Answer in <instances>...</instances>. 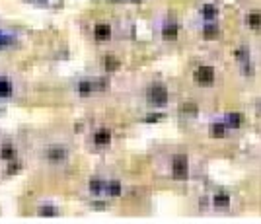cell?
Listing matches in <instances>:
<instances>
[{"label":"cell","instance_id":"cb8c5ba5","mask_svg":"<svg viewBox=\"0 0 261 224\" xmlns=\"http://www.w3.org/2000/svg\"><path fill=\"white\" fill-rule=\"evenodd\" d=\"M183 111H185V113H193V115H195V113H197V105H195V103H187V105H183Z\"/></svg>","mask_w":261,"mask_h":224},{"label":"cell","instance_id":"30bf717a","mask_svg":"<svg viewBox=\"0 0 261 224\" xmlns=\"http://www.w3.org/2000/svg\"><path fill=\"white\" fill-rule=\"evenodd\" d=\"M242 22L250 32H261V10H248Z\"/></svg>","mask_w":261,"mask_h":224},{"label":"cell","instance_id":"d6986e66","mask_svg":"<svg viewBox=\"0 0 261 224\" xmlns=\"http://www.w3.org/2000/svg\"><path fill=\"white\" fill-rule=\"evenodd\" d=\"M119 66H121L119 59H117V57H113V55H107V57L103 59V68H105L107 72H113V70H117Z\"/></svg>","mask_w":261,"mask_h":224},{"label":"cell","instance_id":"9a60e30c","mask_svg":"<svg viewBox=\"0 0 261 224\" xmlns=\"http://www.w3.org/2000/svg\"><path fill=\"white\" fill-rule=\"evenodd\" d=\"M105 187H107V179H103V178H92L88 181V191L92 193L94 197L105 195Z\"/></svg>","mask_w":261,"mask_h":224},{"label":"cell","instance_id":"603a6c76","mask_svg":"<svg viewBox=\"0 0 261 224\" xmlns=\"http://www.w3.org/2000/svg\"><path fill=\"white\" fill-rule=\"evenodd\" d=\"M160 119H164L162 113H154V115H148L144 121H146V123H154V121H160Z\"/></svg>","mask_w":261,"mask_h":224},{"label":"cell","instance_id":"8992f818","mask_svg":"<svg viewBox=\"0 0 261 224\" xmlns=\"http://www.w3.org/2000/svg\"><path fill=\"white\" fill-rule=\"evenodd\" d=\"M234 59H236V64L240 66V70L250 76L254 72V63H252V51L248 49V45H238L234 49Z\"/></svg>","mask_w":261,"mask_h":224},{"label":"cell","instance_id":"5bb4252c","mask_svg":"<svg viewBox=\"0 0 261 224\" xmlns=\"http://www.w3.org/2000/svg\"><path fill=\"white\" fill-rule=\"evenodd\" d=\"M111 35H113V28L109 24L101 22V24L94 26V37H96V41H109Z\"/></svg>","mask_w":261,"mask_h":224},{"label":"cell","instance_id":"44dd1931","mask_svg":"<svg viewBox=\"0 0 261 224\" xmlns=\"http://www.w3.org/2000/svg\"><path fill=\"white\" fill-rule=\"evenodd\" d=\"M39 215H41V217H57V215H59V209L53 207V205H43V207L39 209Z\"/></svg>","mask_w":261,"mask_h":224},{"label":"cell","instance_id":"ac0fdd59","mask_svg":"<svg viewBox=\"0 0 261 224\" xmlns=\"http://www.w3.org/2000/svg\"><path fill=\"white\" fill-rule=\"evenodd\" d=\"M14 94V86L8 78H2L0 76V97H10Z\"/></svg>","mask_w":261,"mask_h":224},{"label":"cell","instance_id":"2e32d148","mask_svg":"<svg viewBox=\"0 0 261 224\" xmlns=\"http://www.w3.org/2000/svg\"><path fill=\"white\" fill-rule=\"evenodd\" d=\"M226 123H228L230 127L234 129H240V127H244V123H246V117L242 115V113H238V111H228V113H224V115H220Z\"/></svg>","mask_w":261,"mask_h":224},{"label":"cell","instance_id":"5b68a950","mask_svg":"<svg viewBox=\"0 0 261 224\" xmlns=\"http://www.w3.org/2000/svg\"><path fill=\"white\" fill-rule=\"evenodd\" d=\"M193 80L199 86H213L217 82V70L213 64H199L193 70Z\"/></svg>","mask_w":261,"mask_h":224},{"label":"cell","instance_id":"d4e9b609","mask_svg":"<svg viewBox=\"0 0 261 224\" xmlns=\"http://www.w3.org/2000/svg\"><path fill=\"white\" fill-rule=\"evenodd\" d=\"M132 2H140V0H132Z\"/></svg>","mask_w":261,"mask_h":224},{"label":"cell","instance_id":"52a82bcc","mask_svg":"<svg viewBox=\"0 0 261 224\" xmlns=\"http://www.w3.org/2000/svg\"><path fill=\"white\" fill-rule=\"evenodd\" d=\"M232 133H234V129L230 127L222 117H218V119H215V121L209 123V134L213 138H228Z\"/></svg>","mask_w":261,"mask_h":224},{"label":"cell","instance_id":"3957f363","mask_svg":"<svg viewBox=\"0 0 261 224\" xmlns=\"http://www.w3.org/2000/svg\"><path fill=\"white\" fill-rule=\"evenodd\" d=\"M209 205L217 213H228L230 209H232V195L226 189H217V191L211 193Z\"/></svg>","mask_w":261,"mask_h":224},{"label":"cell","instance_id":"4fadbf2b","mask_svg":"<svg viewBox=\"0 0 261 224\" xmlns=\"http://www.w3.org/2000/svg\"><path fill=\"white\" fill-rule=\"evenodd\" d=\"M68 158V150L65 146H51L47 150V160L53 162V164H59V162H65Z\"/></svg>","mask_w":261,"mask_h":224},{"label":"cell","instance_id":"ba28073f","mask_svg":"<svg viewBox=\"0 0 261 224\" xmlns=\"http://www.w3.org/2000/svg\"><path fill=\"white\" fill-rule=\"evenodd\" d=\"M199 18H201V22H218V18H220V8H218V4H215V2H205V4L199 8Z\"/></svg>","mask_w":261,"mask_h":224},{"label":"cell","instance_id":"277c9868","mask_svg":"<svg viewBox=\"0 0 261 224\" xmlns=\"http://www.w3.org/2000/svg\"><path fill=\"white\" fill-rule=\"evenodd\" d=\"M170 172L175 179H187L189 178V156L187 154H175L170 162Z\"/></svg>","mask_w":261,"mask_h":224},{"label":"cell","instance_id":"7c38bea8","mask_svg":"<svg viewBox=\"0 0 261 224\" xmlns=\"http://www.w3.org/2000/svg\"><path fill=\"white\" fill-rule=\"evenodd\" d=\"M92 140H94L96 146H107L111 142V131L107 127L96 129V133L92 134Z\"/></svg>","mask_w":261,"mask_h":224},{"label":"cell","instance_id":"7a4b0ae2","mask_svg":"<svg viewBox=\"0 0 261 224\" xmlns=\"http://www.w3.org/2000/svg\"><path fill=\"white\" fill-rule=\"evenodd\" d=\"M107 90V80L105 78H82L76 84V94L82 97H90L98 92Z\"/></svg>","mask_w":261,"mask_h":224},{"label":"cell","instance_id":"ffe728a7","mask_svg":"<svg viewBox=\"0 0 261 224\" xmlns=\"http://www.w3.org/2000/svg\"><path fill=\"white\" fill-rule=\"evenodd\" d=\"M14 156H16V150H14L12 144H4L0 148V158L2 160H14Z\"/></svg>","mask_w":261,"mask_h":224},{"label":"cell","instance_id":"7402d4cb","mask_svg":"<svg viewBox=\"0 0 261 224\" xmlns=\"http://www.w3.org/2000/svg\"><path fill=\"white\" fill-rule=\"evenodd\" d=\"M12 43H14V37H12V35H8V33L0 32V49L8 47V45H12Z\"/></svg>","mask_w":261,"mask_h":224},{"label":"cell","instance_id":"6da1fadb","mask_svg":"<svg viewBox=\"0 0 261 224\" xmlns=\"http://www.w3.org/2000/svg\"><path fill=\"white\" fill-rule=\"evenodd\" d=\"M146 101L148 105H152L154 109H164L170 101V92L162 82H154L146 88Z\"/></svg>","mask_w":261,"mask_h":224},{"label":"cell","instance_id":"e0dca14e","mask_svg":"<svg viewBox=\"0 0 261 224\" xmlns=\"http://www.w3.org/2000/svg\"><path fill=\"white\" fill-rule=\"evenodd\" d=\"M123 193V183L119 181V179H109L107 181V187H105V195L107 197H119Z\"/></svg>","mask_w":261,"mask_h":224},{"label":"cell","instance_id":"9c48e42d","mask_svg":"<svg viewBox=\"0 0 261 224\" xmlns=\"http://www.w3.org/2000/svg\"><path fill=\"white\" fill-rule=\"evenodd\" d=\"M179 32H181V26L177 20H164L162 28H160V35L166 41H175L179 37Z\"/></svg>","mask_w":261,"mask_h":224},{"label":"cell","instance_id":"8fae6325","mask_svg":"<svg viewBox=\"0 0 261 224\" xmlns=\"http://www.w3.org/2000/svg\"><path fill=\"white\" fill-rule=\"evenodd\" d=\"M201 35H203V39H209V41L217 39L220 35V24L218 22H203Z\"/></svg>","mask_w":261,"mask_h":224}]
</instances>
